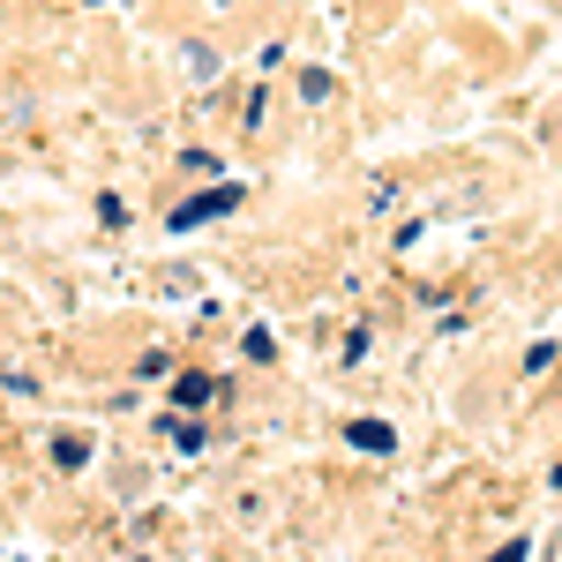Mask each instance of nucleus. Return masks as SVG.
Here are the masks:
<instances>
[{
  "instance_id": "1",
  "label": "nucleus",
  "mask_w": 562,
  "mask_h": 562,
  "mask_svg": "<svg viewBox=\"0 0 562 562\" xmlns=\"http://www.w3.org/2000/svg\"><path fill=\"white\" fill-rule=\"evenodd\" d=\"M225 211H240V188H233V180L211 188V195H195V203H180L166 225H173V233H195V225H211V217H225Z\"/></svg>"
},
{
  "instance_id": "2",
  "label": "nucleus",
  "mask_w": 562,
  "mask_h": 562,
  "mask_svg": "<svg viewBox=\"0 0 562 562\" xmlns=\"http://www.w3.org/2000/svg\"><path fill=\"white\" fill-rule=\"evenodd\" d=\"M346 442H352V450H397V435H390L383 420H352Z\"/></svg>"
},
{
  "instance_id": "3",
  "label": "nucleus",
  "mask_w": 562,
  "mask_h": 562,
  "mask_svg": "<svg viewBox=\"0 0 562 562\" xmlns=\"http://www.w3.org/2000/svg\"><path fill=\"white\" fill-rule=\"evenodd\" d=\"M211 375H180V383H173V405H188V413H203V405H211Z\"/></svg>"
},
{
  "instance_id": "4",
  "label": "nucleus",
  "mask_w": 562,
  "mask_h": 562,
  "mask_svg": "<svg viewBox=\"0 0 562 562\" xmlns=\"http://www.w3.org/2000/svg\"><path fill=\"white\" fill-rule=\"evenodd\" d=\"M525 555H532V540H503V548H495L487 562H525Z\"/></svg>"
}]
</instances>
